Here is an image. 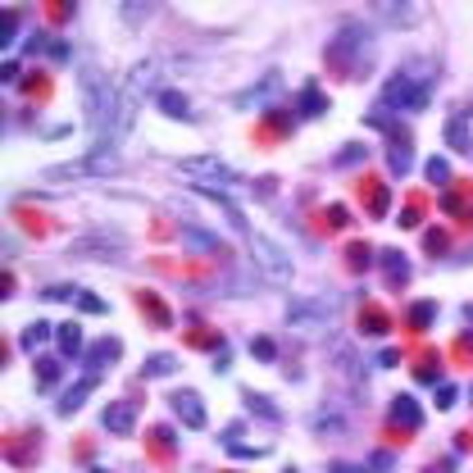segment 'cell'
Here are the masks:
<instances>
[{"mask_svg":"<svg viewBox=\"0 0 473 473\" xmlns=\"http://www.w3.org/2000/svg\"><path fill=\"white\" fill-rule=\"evenodd\" d=\"M123 160L114 151H91L82 155V160H73V164H55V168H46V182H77V177H105V173H119Z\"/></svg>","mask_w":473,"mask_h":473,"instance_id":"6da1fadb","label":"cell"},{"mask_svg":"<svg viewBox=\"0 0 473 473\" xmlns=\"http://www.w3.org/2000/svg\"><path fill=\"white\" fill-rule=\"evenodd\" d=\"M177 168H182L187 177H200V187H196L200 196H205V191L209 196H223V191L237 182V168H228L223 160H214V155H205V160H182Z\"/></svg>","mask_w":473,"mask_h":473,"instance_id":"7a4b0ae2","label":"cell"},{"mask_svg":"<svg viewBox=\"0 0 473 473\" xmlns=\"http://www.w3.org/2000/svg\"><path fill=\"white\" fill-rule=\"evenodd\" d=\"M155 73H160V59H146V64L133 68V77H128V87L119 91V119H114V128H128V119L137 114V105H142V96L155 87Z\"/></svg>","mask_w":473,"mask_h":473,"instance_id":"3957f363","label":"cell"},{"mask_svg":"<svg viewBox=\"0 0 473 473\" xmlns=\"http://www.w3.org/2000/svg\"><path fill=\"white\" fill-rule=\"evenodd\" d=\"M432 100V82H423V77H409V73H396L392 82H387V105L400 114H414L423 110Z\"/></svg>","mask_w":473,"mask_h":473,"instance_id":"277c9868","label":"cell"},{"mask_svg":"<svg viewBox=\"0 0 473 473\" xmlns=\"http://www.w3.org/2000/svg\"><path fill=\"white\" fill-rule=\"evenodd\" d=\"M246 237H251V251H255V264L264 269V278L269 282H291V264H287V255L278 251L273 242H269L264 232H246Z\"/></svg>","mask_w":473,"mask_h":473,"instance_id":"5b68a950","label":"cell"},{"mask_svg":"<svg viewBox=\"0 0 473 473\" xmlns=\"http://www.w3.org/2000/svg\"><path fill=\"white\" fill-rule=\"evenodd\" d=\"M168 405L177 409V418H182L187 428H205V409H200V396H196V392H173V396H168Z\"/></svg>","mask_w":473,"mask_h":473,"instance_id":"8992f818","label":"cell"},{"mask_svg":"<svg viewBox=\"0 0 473 473\" xmlns=\"http://www.w3.org/2000/svg\"><path fill=\"white\" fill-rule=\"evenodd\" d=\"M100 383V369H91V374L87 378H82V383H73V387H68V392H64V396H59V414H77V405H82V400H87L91 396V387H96Z\"/></svg>","mask_w":473,"mask_h":473,"instance_id":"52a82bcc","label":"cell"},{"mask_svg":"<svg viewBox=\"0 0 473 473\" xmlns=\"http://www.w3.org/2000/svg\"><path fill=\"white\" fill-rule=\"evenodd\" d=\"M87 251H96V255H119L123 251V237H105V232H91V237H82V242H73V255H87Z\"/></svg>","mask_w":473,"mask_h":473,"instance_id":"ba28073f","label":"cell"},{"mask_svg":"<svg viewBox=\"0 0 473 473\" xmlns=\"http://www.w3.org/2000/svg\"><path fill=\"white\" fill-rule=\"evenodd\" d=\"M133 423H137V405H128V400L105 409V428L110 432H133Z\"/></svg>","mask_w":473,"mask_h":473,"instance_id":"9c48e42d","label":"cell"},{"mask_svg":"<svg viewBox=\"0 0 473 473\" xmlns=\"http://www.w3.org/2000/svg\"><path fill=\"white\" fill-rule=\"evenodd\" d=\"M160 105H164L168 119H191V105H187L182 91H160Z\"/></svg>","mask_w":473,"mask_h":473,"instance_id":"30bf717a","label":"cell"},{"mask_svg":"<svg viewBox=\"0 0 473 473\" xmlns=\"http://www.w3.org/2000/svg\"><path fill=\"white\" fill-rule=\"evenodd\" d=\"M278 87H282L278 77H264V82H260V87H255V91H242V96H237V105H242V110H251V105H260V100H264V96H273Z\"/></svg>","mask_w":473,"mask_h":473,"instance_id":"8fae6325","label":"cell"},{"mask_svg":"<svg viewBox=\"0 0 473 473\" xmlns=\"http://www.w3.org/2000/svg\"><path fill=\"white\" fill-rule=\"evenodd\" d=\"M182 242H187V251H214V246H219L209 232H196L191 223H182Z\"/></svg>","mask_w":473,"mask_h":473,"instance_id":"7c38bea8","label":"cell"},{"mask_svg":"<svg viewBox=\"0 0 473 473\" xmlns=\"http://www.w3.org/2000/svg\"><path fill=\"white\" fill-rule=\"evenodd\" d=\"M300 110H305V119H319V114L328 110V96H323V91H314V87H309L305 96H300Z\"/></svg>","mask_w":473,"mask_h":473,"instance_id":"4fadbf2b","label":"cell"},{"mask_svg":"<svg viewBox=\"0 0 473 473\" xmlns=\"http://www.w3.org/2000/svg\"><path fill=\"white\" fill-rule=\"evenodd\" d=\"M392 418H396V423H418V405L409 396H396L392 400Z\"/></svg>","mask_w":473,"mask_h":473,"instance_id":"5bb4252c","label":"cell"},{"mask_svg":"<svg viewBox=\"0 0 473 473\" xmlns=\"http://www.w3.org/2000/svg\"><path fill=\"white\" fill-rule=\"evenodd\" d=\"M59 351H64L68 360H73L77 351H82V337H77V323H64V328H59Z\"/></svg>","mask_w":473,"mask_h":473,"instance_id":"9a60e30c","label":"cell"},{"mask_svg":"<svg viewBox=\"0 0 473 473\" xmlns=\"http://www.w3.org/2000/svg\"><path fill=\"white\" fill-rule=\"evenodd\" d=\"M173 369H177L173 355H151V360H146V378H164V374H173Z\"/></svg>","mask_w":473,"mask_h":473,"instance_id":"2e32d148","label":"cell"},{"mask_svg":"<svg viewBox=\"0 0 473 473\" xmlns=\"http://www.w3.org/2000/svg\"><path fill=\"white\" fill-rule=\"evenodd\" d=\"M46 337H50V328H46V323H32V328L23 332V351H37Z\"/></svg>","mask_w":473,"mask_h":473,"instance_id":"e0dca14e","label":"cell"},{"mask_svg":"<svg viewBox=\"0 0 473 473\" xmlns=\"http://www.w3.org/2000/svg\"><path fill=\"white\" fill-rule=\"evenodd\" d=\"M77 305L87 309V314H105V309H110L105 300H96V296H91V291H77Z\"/></svg>","mask_w":473,"mask_h":473,"instance_id":"ac0fdd59","label":"cell"},{"mask_svg":"<svg viewBox=\"0 0 473 473\" xmlns=\"http://www.w3.org/2000/svg\"><path fill=\"white\" fill-rule=\"evenodd\" d=\"M446 137H451V142H460L464 151H469V133H464V119H451V123H446Z\"/></svg>","mask_w":473,"mask_h":473,"instance_id":"d6986e66","label":"cell"},{"mask_svg":"<svg viewBox=\"0 0 473 473\" xmlns=\"http://www.w3.org/2000/svg\"><path fill=\"white\" fill-rule=\"evenodd\" d=\"M55 374H59V364H55V360H41V364H37V378H41V387L50 383Z\"/></svg>","mask_w":473,"mask_h":473,"instance_id":"ffe728a7","label":"cell"},{"mask_svg":"<svg viewBox=\"0 0 473 473\" xmlns=\"http://www.w3.org/2000/svg\"><path fill=\"white\" fill-rule=\"evenodd\" d=\"M428 177H432V182H446V160H432V164H428Z\"/></svg>","mask_w":473,"mask_h":473,"instance_id":"44dd1931","label":"cell"},{"mask_svg":"<svg viewBox=\"0 0 473 473\" xmlns=\"http://www.w3.org/2000/svg\"><path fill=\"white\" fill-rule=\"evenodd\" d=\"M73 296V287H46V300H68Z\"/></svg>","mask_w":473,"mask_h":473,"instance_id":"7402d4cb","label":"cell"},{"mask_svg":"<svg viewBox=\"0 0 473 473\" xmlns=\"http://www.w3.org/2000/svg\"><path fill=\"white\" fill-rule=\"evenodd\" d=\"M251 351H255V355H260V360H273V341H255Z\"/></svg>","mask_w":473,"mask_h":473,"instance_id":"603a6c76","label":"cell"},{"mask_svg":"<svg viewBox=\"0 0 473 473\" xmlns=\"http://www.w3.org/2000/svg\"><path fill=\"white\" fill-rule=\"evenodd\" d=\"M451 400H455V387H441V392H437V405L446 409V405H451Z\"/></svg>","mask_w":473,"mask_h":473,"instance_id":"cb8c5ba5","label":"cell"},{"mask_svg":"<svg viewBox=\"0 0 473 473\" xmlns=\"http://www.w3.org/2000/svg\"><path fill=\"white\" fill-rule=\"evenodd\" d=\"M332 473H364V469H351V464H332Z\"/></svg>","mask_w":473,"mask_h":473,"instance_id":"d4e9b609","label":"cell"},{"mask_svg":"<svg viewBox=\"0 0 473 473\" xmlns=\"http://www.w3.org/2000/svg\"><path fill=\"white\" fill-rule=\"evenodd\" d=\"M287 473H296V469H287Z\"/></svg>","mask_w":473,"mask_h":473,"instance_id":"484cf974","label":"cell"},{"mask_svg":"<svg viewBox=\"0 0 473 473\" xmlns=\"http://www.w3.org/2000/svg\"><path fill=\"white\" fill-rule=\"evenodd\" d=\"M96 473H100V469H96Z\"/></svg>","mask_w":473,"mask_h":473,"instance_id":"4316f807","label":"cell"}]
</instances>
